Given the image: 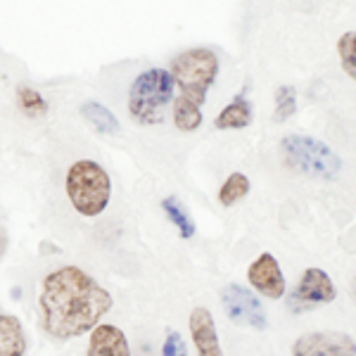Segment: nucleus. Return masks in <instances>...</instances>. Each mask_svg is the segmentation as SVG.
<instances>
[{"label": "nucleus", "mask_w": 356, "mask_h": 356, "mask_svg": "<svg viewBox=\"0 0 356 356\" xmlns=\"http://www.w3.org/2000/svg\"><path fill=\"white\" fill-rule=\"evenodd\" d=\"M171 76L181 88V95L191 97L200 107L204 105L207 93L219 76V57L209 48H191L171 62Z\"/></svg>", "instance_id": "obj_4"}, {"label": "nucleus", "mask_w": 356, "mask_h": 356, "mask_svg": "<svg viewBox=\"0 0 356 356\" xmlns=\"http://www.w3.org/2000/svg\"><path fill=\"white\" fill-rule=\"evenodd\" d=\"M176 81L166 69H147L138 74L129 90V112L138 124L154 126L164 122V112L174 105Z\"/></svg>", "instance_id": "obj_2"}, {"label": "nucleus", "mask_w": 356, "mask_h": 356, "mask_svg": "<svg viewBox=\"0 0 356 356\" xmlns=\"http://www.w3.org/2000/svg\"><path fill=\"white\" fill-rule=\"evenodd\" d=\"M162 209H164V214L169 216V221L178 228L181 238L191 240L195 235V221L191 219V214H188V209L183 207L181 200L174 197V195H171V197H164L162 200Z\"/></svg>", "instance_id": "obj_16"}, {"label": "nucleus", "mask_w": 356, "mask_h": 356, "mask_svg": "<svg viewBox=\"0 0 356 356\" xmlns=\"http://www.w3.org/2000/svg\"><path fill=\"white\" fill-rule=\"evenodd\" d=\"M26 335L19 318L10 314H0V356H24Z\"/></svg>", "instance_id": "obj_12"}, {"label": "nucleus", "mask_w": 356, "mask_h": 356, "mask_svg": "<svg viewBox=\"0 0 356 356\" xmlns=\"http://www.w3.org/2000/svg\"><path fill=\"white\" fill-rule=\"evenodd\" d=\"M354 300H356V280H354Z\"/></svg>", "instance_id": "obj_23"}, {"label": "nucleus", "mask_w": 356, "mask_h": 356, "mask_svg": "<svg viewBox=\"0 0 356 356\" xmlns=\"http://www.w3.org/2000/svg\"><path fill=\"white\" fill-rule=\"evenodd\" d=\"M252 124V105L243 95H238L228 107H223L219 117L214 119V126L221 131L226 129H247Z\"/></svg>", "instance_id": "obj_14"}, {"label": "nucleus", "mask_w": 356, "mask_h": 356, "mask_svg": "<svg viewBox=\"0 0 356 356\" xmlns=\"http://www.w3.org/2000/svg\"><path fill=\"white\" fill-rule=\"evenodd\" d=\"M247 193H250V178L245 174H240V171H233V174L226 178V183L221 186L219 202L223 207H233L235 202L247 197Z\"/></svg>", "instance_id": "obj_17"}, {"label": "nucleus", "mask_w": 356, "mask_h": 356, "mask_svg": "<svg viewBox=\"0 0 356 356\" xmlns=\"http://www.w3.org/2000/svg\"><path fill=\"white\" fill-rule=\"evenodd\" d=\"M162 356H188L186 342H183V337L178 335L176 330L166 332V340H164V347H162Z\"/></svg>", "instance_id": "obj_21"}, {"label": "nucleus", "mask_w": 356, "mask_h": 356, "mask_svg": "<svg viewBox=\"0 0 356 356\" xmlns=\"http://www.w3.org/2000/svg\"><path fill=\"white\" fill-rule=\"evenodd\" d=\"M337 53H340V62L347 76L356 81V31H347L337 41Z\"/></svg>", "instance_id": "obj_20"}, {"label": "nucleus", "mask_w": 356, "mask_h": 356, "mask_svg": "<svg viewBox=\"0 0 356 356\" xmlns=\"http://www.w3.org/2000/svg\"><path fill=\"white\" fill-rule=\"evenodd\" d=\"M65 188L69 202L81 216L102 214L112 197L110 174L93 159H81L69 166Z\"/></svg>", "instance_id": "obj_3"}, {"label": "nucleus", "mask_w": 356, "mask_h": 356, "mask_svg": "<svg viewBox=\"0 0 356 356\" xmlns=\"http://www.w3.org/2000/svg\"><path fill=\"white\" fill-rule=\"evenodd\" d=\"M191 335L197 349V356H223L219 335H216L214 318L207 309L197 307L191 314Z\"/></svg>", "instance_id": "obj_10"}, {"label": "nucleus", "mask_w": 356, "mask_h": 356, "mask_svg": "<svg viewBox=\"0 0 356 356\" xmlns=\"http://www.w3.org/2000/svg\"><path fill=\"white\" fill-rule=\"evenodd\" d=\"M17 102H19L22 112L29 117H43L48 112V102L43 100V95L38 90H33L31 86H19L17 88Z\"/></svg>", "instance_id": "obj_18"}, {"label": "nucleus", "mask_w": 356, "mask_h": 356, "mask_svg": "<svg viewBox=\"0 0 356 356\" xmlns=\"http://www.w3.org/2000/svg\"><path fill=\"white\" fill-rule=\"evenodd\" d=\"M5 247H8V238H5V231H0V257H3Z\"/></svg>", "instance_id": "obj_22"}, {"label": "nucleus", "mask_w": 356, "mask_h": 356, "mask_svg": "<svg viewBox=\"0 0 356 356\" xmlns=\"http://www.w3.org/2000/svg\"><path fill=\"white\" fill-rule=\"evenodd\" d=\"M171 114H174V124L178 131H197L202 124V110H200L197 102H193L191 97L178 95L174 97V105H171Z\"/></svg>", "instance_id": "obj_15"}, {"label": "nucleus", "mask_w": 356, "mask_h": 356, "mask_svg": "<svg viewBox=\"0 0 356 356\" xmlns=\"http://www.w3.org/2000/svg\"><path fill=\"white\" fill-rule=\"evenodd\" d=\"M292 356H356V342L347 332H309L295 340Z\"/></svg>", "instance_id": "obj_8"}, {"label": "nucleus", "mask_w": 356, "mask_h": 356, "mask_svg": "<svg viewBox=\"0 0 356 356\" xmlns=\"http://www.w3.org/2000/svg\"><path fill=\"white\" fill-rule=\"evenodd\" d=\"M295 112H297V90L292 86L275 88V110H273L275 122H288L290 117H295Z\"/></svg>", "instance_id": "obj_19"}, {"label": "nucleus", "mask_w": 356, "mask_h": 356, "mask_svg": "<svg viewBox=\"0 0 356 356\" xmlns=\"http://www.w3.org/2000/svg\"><path fill=\"white\" fill-rule=\"evenodd\" d=\"M112 295L79 266H62L45 275L38 307L43 330L55 340L90 332L112 309Z\"/></svg>", "instance_id": "obj_1"}, {"label": "nucleus", "mask_w": 356, "mask_h": 356, "mask_svg": "<svg viewBox=\"0 0 356 356\" xmlns=\"http://www.w3.org/2000/svg\"><path fill=\"white\" fill-rule=\"evenodd\" d=\"M283 154H285V162L292 169L309 178L332 181L342 169L340 157L325 143L316 140L312 136H285Z\"/></svg>", "instance_id": "obj_5"}, {"label": "nucleus", "mask_w": 356, "mask_h": 356, "mask_svg": "<svg viewBox=\"0 0 356 356\" xmlns=\"http://www.w3.org/2000/svg\"><path fill=\"white\" fill-rule=\"evenodd\" d=\"M221 304L235 325H247L254 330L266 328V314H264L261 302L257 300L254 292H250L243 285H226L221 290Z\"/></svg>", "instance_id": "obj_7"}, {"label": "nucleus", "mask_w": 356, "mask_h": 356, "mask_svg": "<svg viewBox=\"0 0 356 356\" xmlns=\"http://www.w3.org/2000/svg\"><path fill=\"white\" fill-rule=\"evenodd\" d=\"M81 117L102 136H119L122 134V124H119V119L114 117V112L107 110L105 105H100V102H93V100L83 102Z\"/></svg>", "instance_id": "obj_13"}, {"label": "nucleus", "mask_w": 356, "mask_h": 356, "mask_svg": "<svg viewBox=\"0 0 356 356\" xmlns=\"http://www.w3.org/2000/svg\"><path fill=\"white\" fill-rule=\"evenodd\" d=\"M86 356H131L129 340L117 325L97 323L90 332L88 354Z\"/></svg>", "instance_id": "obj_11"}, {"label": "nucleus", "mask_w": 356, "mask_h": 356, "mask_svg": "<svg viewBox=\"0 0 356 356\" xmlns=\"http://www.w3.org/2000/svg\"><path fill=\"white\" fill-rule=\"evenodd\" d=\"M335 285H332L330 275L323 268H307L302 275V280L297 283L295 292L290 295V309L295 314L312 312V309L321 307V304H330L335 300Z\"/></svg>", "instance_id": "obj_6"}, {"label": "nucleus", "mask_w": 356, "mask_h": 356, "mask_svg": "<svg viewBox=\"0 0 356 356\" xmlns=\"http://www.w3.org/2000/svg\"><path fill=\"white\" fill-rule=\"evenodd\" d=\"M247 278H250L252 288L261 292L264 297H268V300H280L285 295V278L283 271H280V264L268 252H264L261 257L252 261Z\"/></svg>", "instance_id": "obj_9"}]
</instances>
